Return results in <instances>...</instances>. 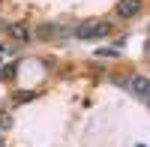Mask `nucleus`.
I'll use <instances>...</instances> for the list:
<instances>
[{
  "mask_svg": "<svg viewBox=\"0 0 150 147\" xmlns=\"http://www.w3.org/2000/svg\"><path fill=\"white\" fill-rule=\"evenodd\" d=\"M72 33L78 36V39H99V36L111 33V24L108 21H87V24H78Z\"/></svg>",
  "mask_w": 150,
  "mask_h": 147,
  "instance_id": "obj_1",
  "label": "nucleus"
},
{
  "mask_svg": "<svg viewBox=\"0 0 150 147\" xmlns=\"http://www.w3.org/2000/svg\"><path fill=\"white\" fill-rule=\"evenodd\" d=\"M141 6H144V0H117L114 12H117V18H135L141 12Z\"/></svg>",
  "mask_w": 150,
  "mask_h": 147,
  "instance_id": "obj_2",
  "label": "nucleus"
},
{
  "mask_svg": "<svg viewBox=\"0 0 150 147\" xmlns=\"http://www.w3.org/2000/svg\"><path fill=\"white\" fill-rule=\"evenodd\" d=\"M129 90L138 96V99H147V93H150V84H147V75H132L129 78Z\"/></svg>",
  "mask_w": 150,
  "mask_h": 147,
  "instance_id": "obj_3",
  "label": "nucleus"
},
{
  "mask_svg": "<svg viewBox=\"0 0 150 147\" xmlns=\"http://www.w3.org/2000/svg\"><path fill=\"white\" fill-rule=\"evenodd\" d=\"M9 33L15 36L18 42H27V39H30V30H27V27H21V24H9Z\"/></svg>",
  "mask_w": 150,
  "mask_h": 147,
  "instance_id": "obj_4",
  "label": "nucleus"
},
{
  "mask_svg": "<svg viewBox=\"0 0 150 147\" xmlns=\"http://www.w3.org/2000/svg\"><path fill=\"white\" fill-rule=\"evenodd\" d=\"M54 33H60V30H57V27H39V33H36V36H42V39H51Z\"/></svg>",
  "mask_w": 150,
  "mask_h": 147,
  "instance_id": "obj_5",
  "label": "nucleus"
},
{
  "mask_svg": "<svg viewBox=\"0 0 150 147\" xmlns=\"http://www.w3.org/2000/svg\"><path fill=\"white\" fill-rule=\"evenodd\" d=\"M99 57H117V51H114V48H102V51H99Z\"/></svg>",
  "mask_w": 150,
  "mask_h": 147,
  "instance_id": "obj_6",
  "label": "nucleus"
},
{
  "mask_svg": "<svg viewBox=\"0 0 150 147\" xmlns=\"http://www.w3.org/2000/svg\"><path fill=\"white\" fill-rule=\"evenodd\" d=\"M0 147H6V144H0Z\"/></svg>",
  "mask_w": 150,
  "mask_h": 147,
  "instance_id": "obj_7",
  "label": "nucleus"
}]
</instances>
